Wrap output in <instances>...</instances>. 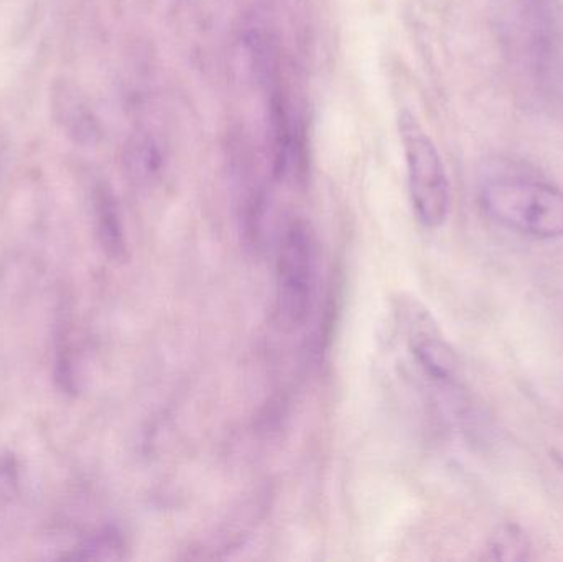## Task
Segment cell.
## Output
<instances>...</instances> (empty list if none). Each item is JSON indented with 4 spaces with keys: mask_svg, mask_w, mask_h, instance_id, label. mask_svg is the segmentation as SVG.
I'll list each match as a JSON object with an SVG mask.
<instances>
[{
    "mask_svg": "<svg viewBox=\"0 0 563 562\" xmlns=\"http://www.w3.org/2000/svg\"><path fill=\"white\" fill-rule=\"evenodd\" d=\"M489 220L536 240L563 238V190L522 177L492 178L479 190Z\"/></svg>",
    "mask_w": 563,
    "mask_h": 562,
    "instance_id": "cell-1",
    "label": "cell"
},
{
    "mask_svg": "<svg viewBox=\"0 0 563 562\" xmlns=\"http://www.w3.org/2000/svg\"><path fill=\"white\" fill-rule=\"evenodd\" d=\"M399 134L406 157L407 184L417 220L426 228L442 227L450 213V184L445 165L426 129L409 111L399 114Z\"/></svg>",
    "mask_w": 563,
    "mask_h": 562,
    "instance_id": "cell-2",
    "label": "cell"
},
{
    "mask_svg": "<svg viewBox=\"0 0 563 562\" xmlns=\"http://www.w3.org/2000/svg\"><path fill=\"white\" fill-rule=\"evenodd\" d=\"M318 279V243L305 220H291L280 238L277 261V313L288 329L307 322Z\"/></svg>",
    "mask_w": 563,
    "mask_h": 562,
    "instance_id": "cell-3",
    "label": "cell"
},
{
    "mask_svg": "<svg viewBox=\"0 0 563 562\" xmlns=\"http://www.w3.org/2000/svg\"><path fill=\"white\" fill-rule=\"evenodd\" d=\"M409 349L423 375L446 389L459 388V360L426 310L410 319Z\"/></svg>",
    "mask_w": 563,
    "mask_h": 562,
    "instance_id": "cell-4",
    "label": "cell"
},
{
    "mask_svg": "<svg viewBox=\"0 0 563 562\" xmlns=\"http://www.w3.org/2000/svg\"><path fill=\"white\" fill-rule=\"evenodd\" d=\"M125 175L132 184L148 187L165 170L167 154L161 139L151 131H137L129 137L122 154Z\"/></svg>",
    "mask_w": 563,
    "mask_h": 562,
    "instance_id": "cell-5",
    "label": "cell"
},
{
    "mask_svg": "<svg viewBox=\"0 0 563 562\" xmlns=\"http://www.w3.org/2000/svg\"><path fill=\"white\" fill-rule=\"evenodd\" d=\"M95 223L99 244L109 260H125L128 241H125L121 208L114 191L106 184H99L95 190Z\"/></svg>",
    "mask_w": 563,
    "mask_h": 562,
    "instance_id": "cell-6",
    "label": "cell"
},
{
    "mask_svg": "<svg viewBox=\"0 0 563 562\" xmlns=\"http://www.w3.org/2000/svg\"><path fill=\"white\" fill-rule=\"evenodd\" d=\"M53 115L62 131L76 144L89 145L98 135V125L81 96L68 82L53 91Z\"/></svg>",
    "mask_w": 563,
    "mask_h": 562,
    "instance_id": "cell-7",
    "label": "cell"
},
{
    "mask_svg": "<svg viewBox=\"0 0 563 562\" xmlns=\"http://www.w3.org/2000/svg\"><path fill=\"white\" fill-rule=\"evenodd\" d=\"M128 544L121 531L108 527L82 540L65 560L73 561H121L125 558Z\"/></svg>",
    "mask_w": 563,
    "mask_h": 562,
    "instance_id": "cell-8",
    "label": "cell"
},
{
    "mask_svg": "<svg viewBox=\"0 0 563 562\" xmlns=\"http://www.w3.org/2000/svg\"><path fill=\"white\" fill-rule=\"evenodd\" d=\"M488 550L493 553V560H526L529 541L519 528L503 527L489 541Z\"/></svg>",
    "mask_w": 563,
    "mask_h": 562,
    "instance_id": "cell-9",
    "label": "cell"
},
{
    "mask_svg": "<svg viewBox=\"0 0 563 562\" xmlns=\"http://www.w3.org/2000/svg\"><path fill=\"white\" fill-rule=\"evenodd\" d=\"M16 467L13 461L0 464V515L7 510L16 494Z\"/></svg>",
    "mask_w": 563,
    "mask_h": 562,
    "instance_id": "cell-10",
    "label": "cell"
}]
</instances>
